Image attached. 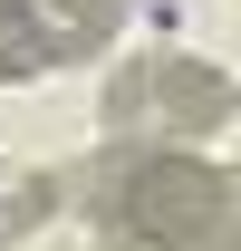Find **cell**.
<instances>
[{"mask_svg":"<svg viewBox=\"0 0 241 251\" xmlns=\"http://www.w3.org/2000/svg\"><path fill=\"white\" fill-rule=\"evenodd\" d=\"M116 222L164 251H232L241 184H232V164H203V155H145L116 184Z\"/></svg>","mask_w":241,"mask_h":251,"instance_id":"6da1fadb","label":"cell"},{"mask_svg":"<svg viewBox=\"0 0 241 251\" xmlns=\"http://www.w3.org/2000/svg\"><path fill=\"white\" fill-rule=\"evenodd\" d=\"M222 116H232V77L203 58H174V49L135 58L106 87V126H222Z\"/></svg>","mask_w":241,"mask_h":251,"instance_id":"7a4b0ae2","label":"cell"},{"mask_svg":"<svg viewBox=\"0 0 241 251\" xmlns=\"http://www.w3.org/2000/svg\"><path fill=\"white\" fill-rule=\"evenodd\" d=\"M20 20H29L39 58L58 68V58H87V49H106V39H116L125 0H20Z\"/></svg>","mask_w":241,"mask_h":251,"instance_id":"3957f363","label":"cell"},{"mask_svg":"<svg viewBox=\"0 0 241 251\" xmlns=\"http://www.w3.org/2000/svg\"><path fill=\"white\" fill-rule=\"evenodd\" d=\"M48 203H58V184H48V174H29V164H0V242H20L29 222H48Z\"/></svg>","mask_w":241,"mask_h":251,"instance_id":"277c9868","label":"cell"}]
</instances>
